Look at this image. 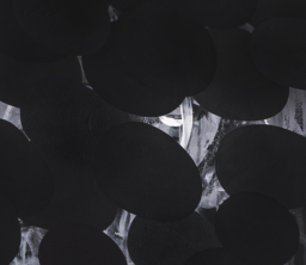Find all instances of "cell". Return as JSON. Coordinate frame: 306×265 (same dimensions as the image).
<instances>
[{"label":"cell","mask_w":306,"mask_h":265,"mask_svg":"<svg viewBox=\"0 0 306 265\" xmlns=\"http://www.w3.org/2000/svg\"><path fill=\"white\" fill-rule=\"evenodd\" d=\"M84 60L106 68L128 80H142L159 70L196 67L215 69V47L207 29L195 24L172 8L163 26H153L120 17L99 51Z\"/></svg>","instance_id":"cell-1"},{"label":"cell","mask_w":306,"mask_h":265,"mask_svg":"<svg viewBox=\"0 0 306 265\" xmlns=\"http://www.w3.org/2000/svg\"><path fill=\"white\" fill-rule=\"evenodd\" d=\"M305 20L287 17L262 22L250 31L249 53L252 62L267 78L301 72L305 62Z\"/></svg>","instance_id":"cell-2"}]
</instances>
